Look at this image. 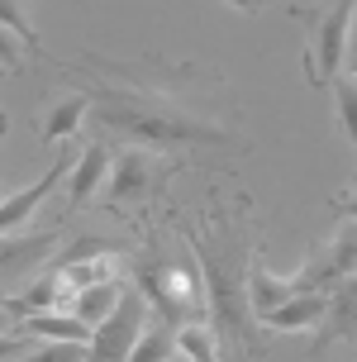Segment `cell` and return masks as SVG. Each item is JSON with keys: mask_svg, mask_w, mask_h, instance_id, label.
<instances>
[{"mask_svg": "<svg viewBox=\"0 0 357 362\" xmlns=\"http://www.w3.org/2000/svg\"><path fill=\"white\" fill-rule=\"evenodd\" d=\"M62 286L67 291H86L100 286V281H115V257H90V262H71V267H57Z\"/></svg>", "mask_w": 357, "mask_h": 362, "instance_id": "2e32d148", "label": "cell"}, {"mask_svg": "<svg viewBox=\"0 0 357 362\" xmlns=\"http://www.w3.org/2000/svg\"><path fill=\"white\" fill-rule=\"evenodd\" d=\"M110 177V148L105 144H90L86 153H81V163H76V172H71L67 181V196L81 205V200H90L95 191H100V181Z\"/></svg>", "mask_w": 357, "mask_h": 362, "instance_id": "30bf717a", "label": "cell"}, {"mask_svg": "<svg viewBox=\"0 0 357 362\" xmlns=\"http://www.w3.org/2000/svg\"><path fill=\"white\" fill-rule=\"evenodd\" d=\"M86 119V100L81 95H71V100H57L53 110H48V119H43V144H57V139H67V134H76V124Z\"/></svg>", "mask_w": 357, "mask_h": 362, "instance_id": "9a60e30c", "label": "cell"}, {"mask_svg": "<svg viewBox=\"0 0 357 362\" xmlns=\"http://www.w3.org/2000/svg\"><path fill=\"white\" fill-rule=\"evenodd\" d=\"M143 320H148V305H143L139 291H124V300L115 305L105 325L90 329V353L86 362H129V348L143 334Z\"/></svg>", "mask_w": 357, "mask_h": 362, "instance_id": "277c9868", "label": "cell"}, {"mask_svg": "<svg viewBox=\"0 0 357 362\" xmlns=\"http://www.w3.org/2000/svg\"><path fill=\"white\" fill-rule=\"evenodd\" d=\"M0 29H5V34H15L19 43H29V48H38V34L29 29V19H24V10H19V5H10V0H0Z\"/></svg>", "mask_w": 357, "mask_h": 362, "instance_id": "ffe728a7", "label": "cell"}, {"mask_svg": "<svg viewBox=\"0 0 357 362\" xmlns=\"http://www.w3.org/2000/svg\"><path fill=\"white\" fill-rule=\"evenodd\" d=\"M343 215H348V219H357V196H348V200H343Z\"/></svg>", "mask_w": 357, "mask_h": 362, "instance_id": "484cf974", "label": "cell"}, {"mask_svg": "<svg viewBox=\"0 0 357 362\" xmlns=\"http://www.w3.org/2000/svg\"><path fill=\"white\" fill-rule=\"evenodd\" d=\"M177 358V329L172 325H143V334L129 348V362H172Z\"/></svg>", "mask_w": 357, "mask_h": 362, "instance_id": "4fadbf2b", "label": "cell"}, {"mask_svg": "<svg viewBox=\"0 0 357 362\" xmlns=\"http://www.w3.org/2000/svg\"><path fill=\"white\" fill-rule=\"evenodd\" d=\"M53 253H57V234H24V238L0 234V281L29 276L38 262H48Z\"/></svg>", "mask_w": 357, "mask_h": 362, "instance_id": "52a82bcc", "label": "cell"}, {"mask_svg": "<svg viewBox=\"0 0 357 362\" xmlns=\"http://www.w3.org/2000/svg\"><path fill=\"white\" fill-rule=\"evenodd\" d=\"M67 167H71V158L62 153V158H57V163H53L48 172H43V177L34 181V186H24V191H15L10 200H0V234H10V229H19L24 219L34 215V210H38V200H48V191H53L57 181L67 177Z\"/></svg>", "mask_w": 357, "mask_h": 362, "instance_id": "ba28073f", "label": "cell"}, {"mask_svg": "<svg viewBox=\"0 0 357 362\" xmlns=\"http://www.w3.org/2000/svg\"><path fill=\"white\" fill-rule=\"evenodd\" d=\"M172 362H177V358H172Z\"/></svg>", "mask_w": 357, "mask_h": 362, "instance_id": "f1b7e54d", "label": "cell"}, {"mask_svg": "<svg viewBox=\"0 0 357 362\" xmlns=\"http://www.w3.org/2000/svg\"><path fill=\"white\" fill-rule=\"evenodd\" d=\"M329 262H334V272H353L357 267V224H343V234L329 243Z\"/></svg>", "mask_w": 357, "mask_h": 362, "instance_id": "d6986e66", "label": "cell"}, {"mask_svg": "<svg viewBox=\"0 0 357 362\" xmlns=\"http://www.w3.org/2000/svg\"><path fill=\"white\" fill-rule=\"evenodd\" d=\"M100 124H119L139 139H153V144H224L229 134H219L210 124H196V119H181L172 110L158 105H139V100H115L110 90H100V110H95Z\"/></svg>", "mask_w": 357, "mask_h": 362, "instance_id": "7a4b0ae2", "label": "cell"}, {"mask_svg": "<svg viewBox=\"0 0 357 362\" xmlns=\"http://www.w3.org/2000/svg\"><path fill=\"white\" fill-rule=\"evenodd\" d=\"M90 344H43L34 358H19V362H86Z\"/></svg>", "mask_w": 357, "mask_h": 362, "instance_id": "7402d4cb", "label": "cell"}, {"mask_svg": "<svg viewBox=\"0 0 357 362\" xmlns=\"http://www.w3.org/2000/svg\"><path fill=\"white\" fill-rule=\"evenodd\" d=\"M334 95H339V119H343V134L357 144V81H339L334 86Z\"/></svg>", "mask_w": 357, "mask_h": 362, "instance_id": "44dd1931", "label": "cell"}, {"mask_svg": "<svg viewBox=\"0 0 357 362\" xmlns=\"http://www.w3.org/2000/svg\"><path fill=\"white\" fill-rule=\"evenodd\" d=\"M90 257H110V243H105V238H81L76 248H67V253H62V262H57V267H71V262H90Z\"/></svg>", "mask_w": 357, "mask_h": 362, "instance_id": "603a6c76", "label": "cell"}, {"mask_svg": "<svg viewBox=\"0 0 357 362\" xmlns=\"http://www.w3.org/2000/svg\"><path fill=\"white\" fill-rule=\"evenodd\" d=\"M286 300H295V286L286 281V276H271V272H252L248 276V310H257L262 320H267L271 310H281Z\"/></svg>", "mask_w": 357, "mask_h": 362, "instance_id": "7c38bea8", "label": "cell"}, {"mask_svg": "<svg viewBox=\"0 0 357 362\" xmlns=\"http://www.w3.org/2000/svg\"><path fill=\"white\" fill-rule=\"evenodd\" d=\"M219 243L210 238H196L200 253V276L210 286V315L219 329H229L238 339H248V281H243V248H238V234L219 219Z\"/></svg>", "mask_w": 357, "mask_h": 362, "instance_id": "6da1fadb", "label": "cell"}, {"mask_svg": "<svg viewBox=\"0 0 357 362\" xmlns=\"http://www.w3.org/2000/svg\"><path fill=\"white\" fill-rule=\"evenodd\" d=\"M5 329H10V315H5V310H0V334H5Z\"/></svg>", "mask_w": 357, "mask_h": 362, "instance_id": "83f0119b", "label": "cell"}, {"mask_svg": "<svg viewBox=\"0 0 357 362\" xmlns=\"http://www.w3.org/2000/svg\"><path fill=\"white\" fill-rule=\"evenodd\" d=\"M124 300V291H119V281H100V286H86L76 291V300H71V315L81 320V325H105L110 315H115V305Z\"/></svg>", "mask_w": 357, "mask_h": 362, "instance_id": "8fae6325", "label": "cell"}, {"mask_svg": "<svg viewBox=\"0 0 357 362\" xmlns=\"http://www.w3.org/2000/svg\"><path fill=\"white\" fill-rule=\"evenodd\" d=\"M24 325L34 339H48V344H90V325H81L67 310H43V315H29Z\"/></svg>", "mask_w": 357, "mask_h": 362, "instance_id": "9c48e42d", "label": "cell"}, {"mask_svg": "<svg viewBox=\"0 0 357 362\" xmlns=\"http://www.w3.org/2000/svg\"><path fill=\"white\" fill-rule=\"evenodd\" d=\"M353 53H357V5H353Z\"/></svg>", "mask_w": 357, "mask_h": 362, "instance_id": "4316f807", "label": "cell"}, {"mask_svg": "<svg viewBox=\"0 0 357 362\" xmlns=\"http://www.w3.org/2000/svg\"><path fill=\"white\" fill-rule=\"evenodd\" d=\"M177 353H186L191 362H219L214 358V329L210 325H181L177 329Z\"/></svg>", "mask_w": 357, "mask_h": 362, "instance_id": "ac0fdd59", "label": "cell"}, {"mask_svg": "<svg viewBox=\"0 0 357 362\" xmlns=\"http://www.w3.org/2000/svg\"><path fill=\"white\" fill-rule=\"evenodd\" d=\"M162 172H167V163H158V158L143 153V148H129V153H119L115 167H110L105 200L110 205H139V200H148L158 191Z\"/></svg>", "mask_w": 357, "mask_h": 362, "instance_id": "5b68a950", "label": "cell"}, {"mask_svg": "<svg viewBox=\"0 0 357 362\" xmlns=\"http://www.w3.org/2000/svg\"><path fill=\"white\" fill-rule=\"evenodd\" d=\"M139 296L153 300L162 315V325H196V315L205 310V276L196 262H153L139 272Z\"/></svg>", "mask_w": 357, "mask_h": 362, "instance_id": "3957f363", "label": "cell"}, {"mask_svg": "<svg viewBox=\"0 0 357 362\" xmlns=\"http://www.w3.org/2000/svg\"><path fill=\"white\" fill-rule=\"evenodd\" d=\"M24 353H29V344H24V339H15V334H0V362H5V358H24Z\"/></svg>", "mask_w": 357, "mask_h": 362, "instance_id": "d4e9b609", "label": "cell"}, {"mask_svg": "<svg viewBox=\"0 0 357 362\" xmlns=\"http://www.w3.org/2000/svg\"><path fill=\"white\" fill-rule=\"evenodd\" d=\"M324 320H329L324 344H329V339H353V334H357V286L348 291V296H339L334 305L324 310Z\"/></svg>", "mask_w": 357, "mask_h": 362, "instance_id": "e0dca14e", "label": "cell"}, {"mask_svg": "<svg viewBox=\"0 0 357 362\" xmlns=\"http://www.w3.org/2000/svg\"><path fill=\"white\" fill-rule=\"evenodd\" d=\"M348 29H353V5H329L315 29V81H334L343 67V43H348Z\"/></svg>", "mask_w": 357, "mask_h": 362, "instance_id": "8992f818", "label": "cell"}, {"mask_svg": "<svg viewBox=\"0 0 357 362\" xmlns=\"http://www.w3.org/2000/svg\"><path fill=\"white\" fill-rule=\"evenodd\" d=\"M0 67H19V38L0 29Z\"/></svg>", "mask_w": 357, "mask_h": 362, "instance_id": "cb8c5ba5", "label": "cell"}, {"mask_svg": "<svg viewBox=\"0 0 357 362\" xmlns=\"http://www.w3.org/2000/svg\"><path fill=\"white\" fill-rule=\"evenodd\" d=\"M324 310H329L324 296H295V300H286L281 310H271L267 325L271 329H305V325H315V320H324Z\"/></svg>", "mask_w": 357, "mask_h": 362, "instance_id": "5bb4252c", "label": "cell"}]
</instances>
